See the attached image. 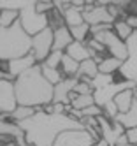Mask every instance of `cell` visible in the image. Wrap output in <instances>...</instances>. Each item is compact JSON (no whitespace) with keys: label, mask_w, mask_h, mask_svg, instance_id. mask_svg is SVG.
Masks as SVG:
<instances>
[{"label":"cell","mask_w":137,"mask_h":146,"mask_svg":"<svg viewBox=\"0 0 137 146\" xmlns=\"http://www.w3.org/2000/svg\"><path fill=\"white\" fill-rule=\"evenodd\" d=\"M63 23H65L67 28H72V27H77V25H83V9L81 7H74L70 5L69 9L63 11Z\"/></svg>","instance_id":"obj_18"},{"label":"cell","mask_w":137,"mask_h":146,"mask_svg":"<svg viewBox=\"0 0 137 146\" xmlns=\"http://www.w3.org/2000/svg\"><path fill=\"white\" fill-rule=\"evenodd\" d=\"M91 146H107V144H105V143L100 139V141H97V143H95V144H91Z\"/></svg>","instance_id":"obj_37"},{"label":"cell","mask_w":137,"mask_h":146,"mask_svg":"<svg viewBox=\"0 0 137 146\" xmlns=\"http://www.w3.org/2000/svg\"><path fill=\"white\" fill-rule=\"evenodd\" d=\"M7 114H2L0 116V135H9V137H14V139H19V137H25L21 129L18 127V123L11 121V120H5Z\"/></svg>","instance_id":"obj_19"},{"label":"cell","mask_w":137,"mask_h":146,"mask_svg":"<svg viewBox=\"0 0 137 146\" xmlns=\"http://www.w3.org/2000/svg\"><path fill=\"white\" fill-rule=\"evenodd\" d=\"M97 143V139L86 130H63L56 135L53 146H91Z\"/></svg>","instance_id":"obj_9"},{"label":"cell","mask_w":137,"mask_h":146,"mask_svg":"<svg viewBox=\"0 0 137 146\" xmlns=\"http://www.w3.org/2000/svg\"><path fill=\"white\" fill-rule=\"evenodd\" d=\"M134 97L137 99V79L134 81Z\"/></svg>","instance_id":"obj_36"},{"label":"cell","mask_w":137,"mask_h":146,"mask_svg":"<svg viewBox=\"0 0 137 146\" xmlns=\"http://www.w3.org/2000/svg\"><path fill=\"white\" fill-rule=\"evenodd\" d=\"M77 83H79L77 78H63L58 85L53 86V100H51V104H63V106H69V95H70V92H74Z\"/></svg>","instance_id":"obj_13"},{"label":"cell","mask_w":137,"mask_h":146,"mask_svg":"<svg viewBox=\"0 0 137 146\" xmlns=\"http://www.w3.org/2000/svg\"><path fill=\"white\" fill-rule=\"evenodd\" d=\"M95 40H99V42L105 48V51L109 53V56L120 60L121 64L126 60V56H128V53H126V46H125V40L118 39L114 35L113 30H105V32H100L97 35H91Z\"/></svg>","instance_id":"obj_7"},{"label":"cell","mask_w":137,"mask_h":146,"mask_svg":"<svg viewBox=\"0 0 137 146\" xmlns=\"http://www.w3.org/2000/svg\"><path fill=\"white\" fill-rule=\"evenodd\" d=\"M134 90H123V92H120L118 95H116L114 99H113V102L116 104V108H118V114H123V113H126L130 109V106H132V102H134Z\"/></svg>","instance_id":"obj_20"},{"label":"cell","mask_w":137,"mask_h":146,"mask_svg":"<svg viewBox=\"0 0 137 146\" xmlns=\"http://www.w3.org/2000/svg\"><path fill=\"white\" fill-rule=\"evenodd\" d=\"M53 9H55V5H53V2H35V11L39 13V14H48V13H51Z\"/></svg>","instance_id":"obj_31"},{"label":"cell","mask_w":137,"mask_h":146,"mask_svg":"<svg viewBox=\"0 0 137 146\" xmlns=\"http://www.w3.org/2000/svg\"><path fill=\"white\" fill-rule=\"evenodd\" d=\"M34 65H37V62H35V58L32 56L30 53L28 55H25V56H21V58H16V60H11V62H7V72L11 76H13V79H16L18 76H21L23 72H26L28 69H32Z\"/></svg>","instance_id":"obj_14"},{"label":"cell","mask_w":137,"mask_h":146,"mask_svg":"<svg viewBox=\"0 0 137 146\" xmlns=\"http://www.w3.org/2000/svg\"><path fill=\"white\" fill-rule=\"evenodd\" d=\"M16 95H14V81L0 79V114H11L16 109Z\"/></svg>","instance_id":"obj_12"},{"label":"cell","mask_w":137,"mask_h":146,"mask_svg":"<svg viewBox=\"0 0 137 146\" xmlns=\"http://www.w3.org/2000/svg\"><path fill=\"white\" fill-rule=\"evenodd\" d=\"M125 137H126V141H128V144L137 146V127L126 129V130H125Z\"/></svg>","instance_id":"obj_33"},{"label":"cell","mask_w":137,"mask_h":146,"mask_svg":"<svg viewBox=\"0 0 137 146\" xmlns=\"http://www.w3.org/2000/svg\"><path fill=\"white\" fill-rule=\"evenodd\" d=\"M30 53V37L23 32L19 21L13 27H0V62H11Z\"/></svg>","instance_id":"obj_3"},{"label":"cell","mask_w":137,"mask_h":146,"mask_svg":"<svg viewBox=\"0 0 137 146\" xmlns=\"http://www.w3.org/2000/svg\"><path fill=\"white\" fill-rule=\"evenodd\" d=\"M97 67H99V72H100V74L114 76L116 72L120 70L121 62H120V60H116V58H113V56H104V58L99 62V64H97Z\"/></svg>","instance_id":"obj_21"},{"label":"cell","mask_w":137,"mask_h":146,"mask_svg":"<svg viewBox=\"0 0 137 146\" xmlns=\"http://www.w3.org/2000/svg\"><path fill=\"white\" fill-rule=\"evenodd\" d=\"M35 114V108H28V106H16V109L7 114V116L11 118V121H14V123H19V121H23L30 116H34Z\"/></svg>","instance_id":"obj_23"},{"label":"cell","mask_w":137,"mask_h":146,"mask_svg":"<svg viewBox=\"0 0 137 146\" xmlns=\"http://www.w3.org/2000/svg\"><path fill=\"white\" fill-rule=\"evenodd\" d=\"M63 53H65L67 56H70L72 60H76L77 64H81V62H84V60L95 56V53H93V51H91L86 44H84V42H76V40H72Z\"/></svg>","instance_id":"obj_15"},{"label":"cell","mask_w":137,"mask_h":146,"mask_svg":"<svg viewBox=\"0 0 137 146\" xmlns=\"http://www.w3.org/2000/svg\"><path fill=\"white\" fill-rule=\"evenodd\" d=\"M125 46H126V60L121 64L120 67V74L123 78V81H135L137 79V30L130 34V37L125 40Z\"/></svg>","instance_id":"obj_6"},{"label":"cell","mask_w":137,"mask_h":146,"mask_svg":"<svg viewBox=\"0 0 137 146\" xmlns=\"http://www.w3.org/2000/svg\"><path fill=\"white\" fill-rule=\"evenodd\" d=\"M113 32H114V35L118 37V39H121V40H126L130 37V34L134 32V30L126 25V21L125 19H116V21L113 23Z\"/></svg>","instance_id":"obj_25"},{"label":"cell","mask_w":137,"mask_h":146,"mask_svg":"<svg viewBox=\"0 0 137 146\" xmlns=\"http://www.w3.org/2000/svg\"><path fill=\"white\" fill-rule=\"evenodd\" d=\"M83 21L88 27H95V25H113L114 19L107 13L105 5H95V2H84Z\"/></svg>","instance_id":"obj_10"},{"label":"cell","mask_w":137,"mask_h":146,"mask_svg":"<svg viewBox=\"0 0 137 146\" xmlns=\"http://www.w3.org/2000/svg\"><path fill=\"white\" fill-rule=\"evenodd\" d=\"M116 146H132V144H116Z\"/></svg>","instance_id":"obj_38"},{"label":"cell","mask_w":137,"mask_h":146,"mask_svg":"<svg viewBox=\"0 0 137 146\" xmlns=\"http://www.w3.org/2000/svg\"><path fill=\"white\" fill-rule=\"evenodd\" d=\"M0 146H18V143H16V139H11V141H5V143H2Z\"/></svg>","instance_id":"obj_35"},{"label":"cell","mask_w":137,"mask_h":146,"mask_svg":"<svg viewBox=\"0 0 137 146\" xmlns=\"http://www.w3.org/2000/svg\"><path fill=\"white\" fill-rule=\"evenodd\" d=\"M123 90H134V83L132 81H114L111 85L104 86V88H99V90H93L91 92V97H93V104L99 106L100 109L105 106L107 102H111L120 92Z\"/></svg>","instance_id":"obj_8"},{"label":"cell","mask_w":137,"mask_h":146,"mask_svg":"<svg viewBox=\"0 0 137 146\" xmlns=\"http://www.w3.org/2000/svg\"><path fill=\"white\" fill-rule=\"evenodd\" d=\"M69 34H70L72 40H76V42H84V39L90 35V27L86 23L72 27V28H69Z\"/></svg>","instance_id":"obj_26"},{"label":"cell","mask_w":137,"mask_h":146,"mask_svg":"<svg viewBox=\"0 0 137 146\" xmlns=\"http://www.w3.org/2000/svg\"><path fill=\"white\" fill-rule=\"evenodd\" d=\"M79 113H81V120L83 118H99L100 114H102V109L99 106H95V104H91V106L81 109Z\"/></svg>","instance_id":"obj_30"},{"label":"cell","mask_w":137,"mask_h":146,"mask_svg":"<svg viewBox=\"0 0 137 146\" xmlns=\"http://www.w3.org/2000/svg\"><path fill=\"white\" fill-rule=\"evenodd\" d=\"M114 121L120 123L125 130L126 129H132V127H137V99H134L130 109L126 111V113H123V114H118Z\"/></svg>","instance_id":"obj_17"},{"label":"cell","mask_w":137,"mask_h":146,"mask_svg":"<svg viewBox=\"0 0 137 146\" xmlns=\"http://www.w3.org/2000/svg\"><path fill=\"white\" fill-rule=\"evenodd\" d=\"M63 56V51H51L48 55V58L42 62V65H46L49 69H60V62Z\"/></svg>","instance_id":"obj_29"},{"label":"cell","mask_w":137,"mask_h":146,"mask_svg":"<svg viewBox=\"0 0 137 146\" xmlns=\"http://www.w3.org/2000/svg\"><path fill=\"white\" fill-rule=\"evenodd\" d=\"M114 81H116V78H114V76H109V74H100V72H99V74L90 81V86H91V90H99V88H104V86L111 85V83H114Z\"/></svg>","instance_id":"obj_27"},{"label":"cell","mask_w":137,"mask_h":146,"mask_svg":"<svg viewBox=\"0 0 137 146\" xmlns=\"http://www.w3.org/2000/svg\"><path fill=\"white\" fill-rule=\"evenodd\" d=\"M51 51H53V30L49 27L35 34L34 37H30V55L35 58L39 65L48 58Z\"/></svg>","instance_id":"obj_5"},{"label":"cell","mask_w":137,"mask_h":146,"mask_svg":"<svg viewBox=\"0 0 137 146\" xmlns=\"http://www.w3.org/2000/svg\"><path fill=\"white\" fill-rule=\"evenodd\" d=\"M25 146H32V144H25Z\"/></svg>","instance_id":"obj_39"},{"label":"cell","mask_w":137,"mask_h":146,"mask_svg":"<svg viewBox=\"0 0 137 146\" xmlns=\"http://www.w3.org/2000/svg\"><path fill=\"white\" fill-rule=\"evenodd\" d=\"M25 135V144L32 146H53L56 135L63 130H81L84 125L67 114H46L42 108L35 109V114L18 123Z\"/></svg>","instance_id":"obj_1"},{"label":"cell","mask_w":137,"mask_h":146,"mask_svg":"<svg viewBox=\"0 0 137 146\" xmlns=\"http://www.w3.org/2000/svg\"><path fill=\"white\" fill-rule=\"evenodd\" d=\"M60 72L62 74H65L67 78H76V74H77V69H79V64L76 60H72L70 56H67L65 53H63V56H62V62H60Z\"/></svg>","instance_id":"obj_22"},{"label":"cell","mask_w":137,"mask_h":146,"mask_svg":"<svg viewBox=\"0 0 137 146\" xmlns=\"http://www.w3.org/2000/svg\"><path fill=\"white\" fill-rule=\"evenodd\" d=\"M18 21L21 25V28H23V32L28 35V37H34L35 34L42 32L44 28L49 27L48 23V16L46 14H39L35 11V2H32L19 11V16H18Z\"/></svg>","instance_id":"obj_4"},{"label":"cell","mask_w":137,"mask_h":146,"mask_svg":"<svg viewBox=\"0 0 137 146\" xmlns=\"http://www.w3.org/2000/svg\"><path fill=\"white\" fill-rule=\"evenodd\" d=\"M70 42H72V37L67 27H60L56 30H53V51H65Z\"/></svg>","instance_id":"obj_16"},{"label":"cell","mask_w":137,"mask_h":146,"mask_svg":"<svg viewBox=\"0 0 137 146\" xmlns=\"http://www.w3.org/2000/svg\"><path fill=\"white\" fill-rule=\"evenodd\" d=\"M116 144H128V141H126V137H125V134H123V135H120V137H118V141H116Z\"/></svg>","instance_id":"obj_34"},{"label":"cell","mask_w":137,"mask_h":146,"mask_svg":"<svg viewBox=\"0 0 137 146\" xmlns=\"http://www.w3.org/2000/svg\"><path fill=\"white\" fill-rule=\"evenodd\" d=\"M18 16H19L18 11H5V9L0 11V27H4V28L13 27L18 21Z\"/></svg>","instance_id":"obj_28"},{"label":"cell","mask_w":137,"mask_h":146,"mask_svg":"<svg viewBox=\"0 0 137 146\" xmlns=\"http://www.w3.org/2000/svg\"><path fill=\"white\" fill-rule=\"evenodd\" d=\"M97 123H99V137L107 146H116L118 137L125 134V129L120 123L107 120L104 114H100V116L97 118Z\"/></svg>","instance_id":"obj_11"},{"label":"cell","mask_w":137,"mask_h":146,"mask_svg":"<svg viewBox=\"0 0 137 146\" xmlns=\"http://www.w3.org/2000/svg\"><path fill=\"white\" fill-rule=\"evenodd\" d=\"M40 74H42V78H44L49 85H58V83L63 79V74L60 72V69H49V67H46V65H42L40 64Z\"/></svg>","instance_id":"obj_24"},{"label":"cell","mask_w":137,"mask_h":146,"mask_svg":"<svg viewBox=\"0 0 137 146\" xmlns=\"http://www.w3.org/2000/svg\"><path fill=\"white\" fill-rule=\"evenodd\" d=\"M14 95L18 106L44 108L53 100V85L42 78L40 65H34L14 79Z\"/></svg>","instance_id":"obj_2"},{"label":"cell","mask_w":137,"mask_h":146,"mask_svg":"<svg viewBox=\"0 0 137 146\" xmlns=\"http://www.w3.org/2000/svg\"><path fill=\"white\" fill-rule=\"evenodd\" d=\"M91 86L88 85V83H83V81H79L77 85H76V88H74V93L76 95H91Z\"/></svg>","instance_id":"obj_32"}]
</instances>
